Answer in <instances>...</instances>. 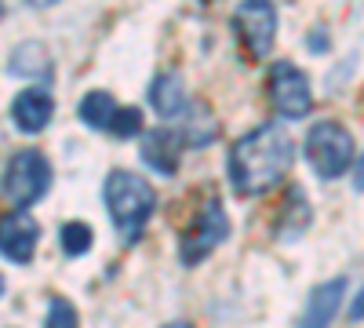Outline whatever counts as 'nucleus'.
I'll use <instances>...</instances> for the list:
<instances>
[{
  "label": "nucleus",
  "instance_id": "nucleus-1",
  "mask_svg": "<svg viewBox=\"0 0 364 328\" xmlns=\"http://www.w3.org/2000/svg\"><path fill=\"white\" fill-rule=\"evenodd\" d=\"M291 164H295V139L288 135V128L259 125L233 142L226 171L240 197H255V194H266L277 183H284Z\"/></svg>",
  "mask_w": 364,
  "mask_h": 328
},
{
  "label": "nucleus",
  "instance_id": "nucleus-2",
  "mask_svg": "<svg viewBox=\"0 0 364 328\" xmlns=\"http://www.w3.org/2000/svg\"><path fill=\"white\" fill-rule=\"evenodd\" d=\"M102 197H106V208H109V219H113L117 233L124 237L128 245H135L146 230V223H149V216H154V208H157L154 186H149L142 175L120 168V171L106 175Z\"/></svg>",
  "mask_w": 364,
  "mask_h": 328
},
{
  "label": "nucleus",
  "instance_id": "nucleus-3",
  "mask_svg": "<svg viewBox=\"0 0 364 328\" xmlns=\"http://www.w3.org/2000/svg\"><path fill=\"white\" fill-rule=\"evenodd\" d=\"M306 157L321 179H339L353 164V135L336 121H321L306 135Z\"/></svg>",
  "mask_w": 364,
  "mask_h": 328
},
{
  "label": "nucleus",
  "instance_id": "nucleus-4",
  "mask_svg": "<svg viewBox=\"0 0 364 328\" xmlns=\"http://www.w3.org/2000/svg\"><path fill=\"white\" fill-rule=\"evenodd\" d=\"M230 237V219H226V208L219 197H208L204 208L193 216V223L182 230V241H178V255L186 266L200 263L204 255H211L223 241Z\"/></svg>",
  "mask_w": 364,
  "mask_h": 328
},
{
  "label": "nucleus",
  "instance_id": "nucleus-5",
  "mask_svg": "<svg viewBox=\"0 0 364 328\" xmlns=\"http://www.w3.org/2000/svg\"><path fill=\"white\" fill-rule=\"evenodd\" d=\"M51 186V164L41 150H22L8 161V171H4V197L15 204V208H29L37 204Z\"/></svg>",
  "mask_w": 364,
  "mask_h": 328
},
{
  "label": "nucleus",
  "instance_id": "nucleus-6",
  "mask_svg": "<svg viewBox=\"0 0 364 328\" xmlns=\"http://www.w3.org/2000/svg\"><path fill=\"white\" fill-rule=\"evenodd\" d=\"M233 33L248 58H262L277 37V8L273 0H240L233 11Z\"/></svg>",
  "mask_w": 364,
  "mask_h": 328
},
{
  "label": "nucleus",
  "instance_id": "nucleus-7",
  "mask_svg": "<svg viewBox=\"0 0 364 328\" xmlns=\"http://www.w3.org/2000/svg\"><path fill=\"white\" fill-rule=\"evenodd\" d=\"M269 102L281 117H288V121L306 117L314 110V92H310L306 73L291 63H277L269 70Z\"/></svg>",
  "mask_w": 364,
  "mask_h": 328
},
{
  "label": "nucleus",
  "instance_id": "nucleus-8",
  "mask_svg": "<svg viewBox=\"0 0 364 328\" xmlns=\"http://www.w3.org/2000/svg\"><path fill=\"white\" fill-rule=\"evenodd\" d=\"M37 241H41V223L18 208L8 219H0V255L11 259V263H29L37 252Z\"/></svg>",
  "mask_w": 364,
  "mask_h": 328
},
{
  "label": "nucleus",
  "instance_id": "nucleus-9",
  "mask_svg": "<svg viewBox=\"0 0 364 328\" xmlns=\"http://www.w3.org/2000/svg\"><path fill=\"white\" fill-rule=\"evenodd\" d=\"M182 150H186V135H182V128H154V132H146V139H142V161L157 175H175L178 161H182Z\"/></svg>",
  "mask_w": 364,
  "mask_h": 328
},
{
  "label": "nucleus",
  "instance_id": "nucleus-10",
  "mask_svg": "<svg viewBox=\"0 0 364 328\" xmlns=\"http://www.w3.org/2000/svg\"><path fill=\"white\" fill-rule=\"evenodd\" d=\"M11 117H15V125L18 132H29V135H37L51 125V117H55V99L44 92V88H26L22 95H15L11 102Z\"/></svg>",
  "mask_w": 364,
  "mask_h": 328
},
{
  "label": "nucleus",
  "instance_id": "nucleus-11",
  "mask_svg": "<svg viewBox=\"0 0 364 328\" xmlns=\"http://www.w3.org/2000/svg\"><path fill=\"white\" fill-rule=\"evenodd\" d=\"M343 295H346V281L336 277V281H324L314 288L310 303H306V314L299 317V328H328L336 321L339 307H343Z\"/></svg>",
  "mask_w": 364,
  "mask_h": 328
},
{
  "label": "nucleus",
  "instance_id": "nucleus-12",
  "mask_svg": "<svg viewBox=\"0 0 364 328\" xmlns=\"http://www.w3.org/2000/svg\"><path fill=\"white\" fill-rule=\"evenodd\" d=\"M149 106H154V113L164 117V121L186 113V84H182V77L178 73H157L154 84H149Z\"/></svg>",
  "mask_w": 364,
  "mask_h": 328
},
{
  "label": "nucleus",
  "instance_id": "nucleus-13",
  "mask_svg": "<svg viewBox=\"0 0 364 328\" xmlns=\"http://www.w3.org/2000/svg\"><path fill=\"white\" fill-rule=\"evenodd\" d=\"M11 73L15 77H29V80H41V84H48L51 80V70H55V63H51V51L41 44V41H22L15 51H11Z\"/></svg>",
  "mask_w": 364,
  "mask_h": 328
},
{
  "label": "nucleus",
  "instance_id": "nucleus-14",
  "mask_svg": "<svg viewBox=\"0 0 364 328\" xmlns=\"http://www.w3.org/2000/svg\"><path fill=\"white\" fill-rule=\"evenodd\" d=\"M80 121L87 125V128H99V132H106V125H109V117L117 113V102H113V95L109 92H87L84 99H80Z\"/></svg>",
  "mask_w": 364,
  "mask_h": 328
},
{
  "label": "nucleus",
  "instance_id": "nucleus-15",
  "mask_svg": "<svg viewBox=\"0 0 364 328\" xmlns=\"http://www.w3.org/2000/svg\"><path fill=\"white\" fill-rule=\"evenodd\" d=\"M106 132L117 135V139H135V135L142 132V113H139L135 106H117V113L109 117Z\"/></svg>",
  "mask_w": 364,
  "mask_h": 328
},
{
  "label": "nucleus",
  "instance_id": "nucleus-16",
  "mask_svg": "<svg viewBox=\"0 0 364 328\" xmlns=\"http://www.w3.org/2000/svg\"><path fill=\"white\" fill-rule=\"evenodd\" d=\"M58 241H63V252L66 255H84L95 237H91V226L87 223H66L63 233H58Z\"/></svg>",
  "mask_w": 364,
  "mask_h": 328
},
{
  "label": "nucleus",
  "instance_id": "nucleus-17",
  "mask_svg": "<svg viewBox=\"0 0 364 328\" xmlns=\"http://www.w3.org/2000/svg\"><path fill=\"white\" fill-rule=\"evenodd\" d=\"M77 324H80L77 307H73L70 300H63V295H55L51 307H48V321H44V328H77Z\"/></svg>",
  "mask_w": 364,
  "mask_h": 328
},
{
  "label": "nucleus",
  "instance_id": "nucleus-18",
  "mask_svg": "<svg viewBox=\"0 0 364 328\" xmlns=\"http://www.w3.org/2000/svg\"><path fill=\"white\" fill-rule=\"evenodd\" d=\"M350 321H364V288L357 292V300H353V307H350Z\"/></svg>",
  "mask_w": 364,
  "mask_h": 328
},
{
  "label": "nucleus",
  "instance_id": "nucleus-19",
  "mask_svg": "<svg viewBox=\"0 0 364 328\" xmlns=\"http://www.w3.org/2000/svg\"><path fill=\"white\" fill-rule=\"evenodd\" d=\"M353 183H357V190H364V157H360L357 168H353Z\"/></svg>",
  "mask_w": 364,
  "mask_h": 328
},
{
  "label": "nucleus",
  "instance_id": "nucleus-20",
  "mask_svg": "<svg viewBox=\"0 0 364 328\" xmlns=\"http://www.w3.org/2000/svg\"><path fill=\"white\" fill-rule=\"evenodd\" d=\"M310 51H328V41H324V33H321V37L314 33V41H310Z\"/></svg>",
  "mask_w": 364,
  "mask_h": 328
},
{
  "label": "nucleus",
  "instance_id": "nucleus-21",
  "mask_svg": "<svg viewBox=\"0 0 364 328\" xmlns=\"http://www.w3.org/2000/svg\"><path fill=\"white\" fill-rule=\"evenodd\" d=\"M26 4H29V8H41V11H44V8H51V4H58V0H26Z\"/></svg>",
  "mask_w": 364,
  "mask_h": 328
},
{
  "label": "nucleus",
  "instance_id": "nucleus-22",
  "mask_svg": "<svg viewBox=\"0 0 364 328\" xmlns=\"http://www.w3.org/2000/svg\"><path fill=\"white\" fill-rule=\"evenodd\" d=\"M164 328H193V324H186V321H171V324H164Z\"/></svg>",
  "mask_w": 364,
  "mask_h": 328
},
{
  "label": "nucleus",
  "instance_id": "nucleus-23",
  "mask_svg": "<svg viewBox=\"0 0 364 328\" xmlns=\"http://www.w3.org/2000/svg\"><path fill=\"white\" fill-rule=\"evenodd\" d=\"M0 18H4V0H0Z\"/></svg>",
  "mask_w": 364,
  "mask_h": 328
},
{
  "label": "nucleus",
  "instance_id": "nucleus-24",
  "mask_svg": "<svg viewBox=\"0 0 364 328\" xmlns=\"http://www.w3.org/2000/svg\"><path fill=\"white\" fill-rule=\"evenodd\" d=\"M0 295H4V277H0Z\"/></svg>",
  "mask_w": 364,
  "mask_h": 328
}]
</instances>
